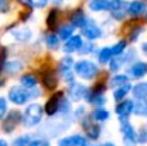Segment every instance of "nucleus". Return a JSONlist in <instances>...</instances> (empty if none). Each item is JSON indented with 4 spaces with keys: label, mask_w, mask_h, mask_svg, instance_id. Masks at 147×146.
Segmentation results:
<instances>
[{
    "label": "nucleus",
    "mask_w": 147,
    "mask_h": 146,
    "mask_svg": "<svg viewBox=\"0 0 147 146\" xmlns=\"http://www.w3.org/2000/svg\"><path fill=\"white\" fill-rule=\"evenodd\" d=\"M141 51H142V53L145 54V56H147V41L142 43V45H141Z\"/></svg>",
    "instance_id": "44"
},
{
    "label": "nucleus",
    "mask_w": 147,
    "mask_h": 146,
    "mask_svg": "<svg viewBox=\"0 0 147 146\" xmlns=\"http://www.w3.org/2000/svg\"><path fill=\"white\" fill-rule=\"evenodd\" d=\"M88 91H89V88L86 87V85L81 84V83H76L75 80H74L72 83L69 84L67 92H69L70 100L75 101V102H79V101H81V100H85L86 95H88Z\"/></svg>",
    "instance_id": "11"
},
{
    "label": "nucleus",
    "mask_w": 147,
    "mask_h": 146,
    "mask_svg": "<svg viewBox=\"0 0 147 146\" xmlns=\"http://www.w3.org/2000/svg\"><path fill=\"white\" fill-rule=\"evenodd\" d=\"M74 31H75V26L74 25H71V23H70V25H63L62 27H59L58 36L61 40L66 41L67 39H70L74 35Z\"/></svg>",
    "instance_id": "29"
},
{
    "label": "nucleus",
    "mask_w": 147,
    "mask_h": 146,
    "mask_svg": "<svg viewBox=\"0 0 147 146\" xmlns=\"http://www.w3.org/2000/svg\"><path fill=\"white\" fill-rule=\"evenodd\" d=\"M84 44V40L81 35H72L70 39H67L66 43L62 45V51L66 54H71L75 52H79Z\"/></svg>",
    "instance_id": "14"
},
{
    "label": "nucleus",
    "mask_w": 147,
    "mask_h": 146,
    "mask_svg": "<svg viewBox=\"0 0 147 146\" xmlns=\"http://www.w3.org/2000/svg\"><path fill=\"white\" fill-rule=\"evenodd\" d=\"M136 57H137V51H136L134 48H129L128 52H124V53L121 54V58H123V61H124V65L133 64Z\"/></svg>",
    "instance_id": "33"
},
{
    "label": "nucleus",
    "mask_w": 147,
    "mask_h": 146,
    "mask_svg": "<svg viewBox=\"0 0 147 146\" xmlns=\"http://www.w3.org/2000/svg\"><path fill=\"white\" fill-rule=\"evenodd\" d=\"M147 12V4L143 0H132L128 4V14L133 17H140L142 14H146Z\"/></svg>",
    "instance_id": "18"
},
{
    "label": "nucleus",
    "mask_w": 147,
    "mask_h": 146,
    "mask_svg": "<svg viewBox=\"0 0 147 146\" xmlns=\"http://www.w3.org/2000/svg\"><path fill=\"white\" fill-rule=\"evenodd\" d=\"M63 97H65L63 92H56L54 95H52L51 97L48 98L45 106H44V111L47 113V115L54 116L56 114H58L59 105H61V101Z\"/></svg>",
    "instance_id": "12"
},
{
    "label": "nucleus",
    "mask_w": 147,
    "mask_h": 146,
    "mask_svg": "<svg viewBox=\"0 0 147 146\" xmlns=\"http://www.w3.org/2000/svg\"><path fill=\"white\" fill-rule=\"evenodd\" d=\"M57 146H89V141L81 135H72L61 139Z\"/></svg>",
    "instance_id": "15"
},
{
    "label": "nucleus",
    "mask_w": 147,
    "mask_h": 146,
    "mask_svg": "<svg viewBox=\"0 0 147 146\" xmlns=\"http://www.w3.org/2000/svg\"><path fill=\"white\" fill-rule=\"evenodd\" d=\"M133 114L141 118H147V98L146 100H136Z\"/></svg>",
    "instance_id": "27"
},
{
    "label": "nucleus",
    "mask_w": 147,
    "mask_h": 146,
    "mask_svg": "<svg viewBox=\"0 0 147 146\" xmlns=\"http://www.w3.org/2000/svg\"><path fill=\"white\" fill-rule=\"evenodd\" d=\"M8 113V101L5 97H0V120L5 118Z\"/></svg>",
    "instance_id": "40"
},
{
    "label": "nucleus",
    "mask_w": 147,
    "mask_h": 146,
    "mask_svg": "<svg viewBox=\"0 0 147 146\" xmlns=\"http://www.w3.org/2000/svg\"><path fill=\"white\" fill-rule=\"evenodd\" d=\"M74 65H75V61L70 54L65 56L63 58L59 61V72H61V76L63 79V82L66 83H72L74 79H75V75H74L72 69H74Z\"/></svg>",
    "instance_id": "6"
},
{
    "label": "nucleus",
    "mask_w": 147,
    "mask_h": 146,
    "mask_svg": "<svg viewBox=\"0 0 147 146\" xmlns=\"http://www.w3.org/2000/svg\"><path fill=\"white\" fill-rule=\"evenodd\" d=\"M23 67H25L23 62L21 61V59L16 58V59H10V61H5L1 71H4L5 74L9 75V76H13V75L18 74L20 71H22Z\"/></svg>",
    "instance_id": "17"
},
{
    "label": "nucleus",
    "mask_w": 147,
    "mask_h": 146,
    "mask_svg": "<svg viewBox=\"0 0 147 146\" xmlns=\"http://www.w3.org/2000/svg\"><path fill=\"white\" fill-rule=\"evenodd\" d=\"M81 124H83V128H84V131H85V135H86V137H88V140L97 141V140L101 137V132H102L101 126L97 123H93L92 118L84 116L83 120H81Z\"/></svg>",
    "instance_id": "10"
},
{
    "label": "nucleus",
    "mask_w": 147,
    "mask_h": 146,
    "mask_svg": "<svg viewBox=\"0 0 147 146\" xmlns=\"http://www.w3.org/2000/svg\"><path fill=\"white\" fill-rule=\"evenodd\" d=\"M128 75L132 79H143L147 75V62L145 61H134L130 64L129 69H128Z\"/></svg>",
    "instance_id": "13"
},
{
    "label": "nucleus",
    "mask_w": 147,
    "mask_h": 146,
    "mask_svg": "<svg viewBox=\"0 0 147 146\" xmlns=\"http://www.w3.org/2000/svg\"><path fill=\"white\" fill-rule=\"evenodd\" d=\"M145 31H146V28L143 27V26H137V27H134L129 34V40L132 41V43H136Z\"/></svg>",
    "instance_id": "34"
},
{
    "label": "nucleus",
    "mask_w": 147,
    "mask_h": 146,
    "mask_svg": "<svg viewBox=\"0 0 147 146\" xmlns=\"http://www.w3.org/2000/svg\"><path fill=\"white\" fill-rule=\"evenodd\" d=\"M94 51H96V45H94V43H92L90 40L84 41L81 49L79 51V54H90V53H93Z\"/></svg>",
    "instance_id": "38"
},
{
    "label": "nucleus",
    "mask_w": 147,
    "mask_h": 146,
    "mask_svg": "<svg viewBox=\"0 0 147 146\" xmlns=\"http://www.w3.org/2000/svg\"><path fill=\"white\" fill-rule=\"evenodd\" d=\"M23 114L18 110H10L9 113H7L3 122V131L5 133H12L16 128L18 127V124L22 122Z\"/></svg>",
    "instance_id": "8"
},
{
    "label": "nucleus",
    "mask_w": 147,
    "mask_h": 146,
    "mask_svg": "<svg viewBox=\"0 0 147 146\" xmlns=\"http://www.w3.org/2000/svg\"><path fill=\"white\" fill-rule=\"evenodd\" d=\"M129 80H130V76L128 74H119V72H116V74L110 79L109 84L111 88H116V87H120V85L125 84V83H129Z\"/></svg>",
    "instance_id": "24"
},
{
    "label": "nucleus",
    "mask_w": 147,
    "mask_h": 146,
    "mask_svg": "<svg viewBox=\"0 0 147 146\" xmlns=\"http://www.w3.org/2000/svg\"><path fill=\"white\" fill-rule=\"evenodd\" d=\"M134 110V101L130 98H124V100L119 101L117 105L115 106V114L119 118V122L121 120H129L130 115L133 114Z\"/></svg>",
    "instance_id": "7"
},
{
    "label": "nucleus",
    "mask_w": 147,
    "mask_h": 146,
    "mask_svg": "<svg viewBox=\"0 0 147 146\" xmlns=\"http://www.w3.org/2000/svg\"><path fill=\"white\" fill-rule=\"evenodd\" d=\"M27 146H51V142L47 139H32Z\"/></svg>",
    "instance_id": "41"
},
{
    "label": "nucleus",
    "mask_w": 147,
    "mask_h": 146,
    "mask_svg": "<svg viewBox=\"0 0 147 146\" xmlns=\"http://www.w3.org/2000/svg\"><path fill=\"white\" fill-rule=\"evenodd\" d=\"M90 118L94 122H99V123H103V122L109 120L110 119V111L106 110L105 107H97L96 110L92 113Z\"/></svg>",
    "instance_id": "25"
},
{
    "label": "nucleus",
    "mask_w": 147,
    "mask_h": 146,
    "mask_svg": "<svg viewBox=\"0 0 147 146\" xmlns=\"http://www.w3.org/2000/svg\"><path fill=\"white\" fill-rule=\"evenodd\" d=\"M132 95L134 100H146L147 98V82H142V83H138V84L133 85Z\"/></svg>",
    "instance_id": "21"
},
{
    "label": "nucleus",
    "mask_w": 147,
    "mask_h": 146,
    "mask_svg": "<svg viewBox=\"0 0 147 146\" xmlns=\"http://www.w3.org/2000/svg\"><path fill=\"white\" fill-rule=\"evenodd\" d=\"M20 83L22 87L27 88V89L38 87V79H36V76L34 74H23L20 79Z\"/></svg>",
    "instance_id": "26"
},
{
    "label": "nucleus",
    "mask_w": 147,
    "mask_h": 146,
    "mask_svg": "<svg viewBox=\"0 0 147 146\" xmlns=\"http://www.w3.org/2000/svg\"><path fill=\"white\" fill-rule=\"evenodd\" d=\"M54 3H57V4H62V3H63V0H54Z\"/></svg>",
    "instance_id": "47"
},
{
    "label": "nucleus",
    "mask_w": 147,
    "mask_h": 146,
    "mask_svg": "<svg viewBox=\"0 0 147 146\" xmlns=\"http://www.w3.org/2000/svg\"><path fill=\"white\" fill-rule=\"evenodd\" d=\"M44 107L38 102H31L30 105L26 106L22 116V123L26 128H34L39 126L43 120L44 116Z\"/></svg>",
    "instance_id": "1"
},
{
    "label": "nucleus",
    "mask_w": 147,
    "mask_h": 146,
    "mask_svg": "<svg viewBox=\"0 0 147 146\" xmlns=\"http://www.w3.org/2000/svg\"><path fill=\"white\" fill-rule=\"evenodd\" d=\"M8 100L9 102H12L13 105L22 106L26 105L28 101H31L30 98V89L22 87L21 84H14L9 88L8 91Z\"/></svg>",
    "instance_id": "3"
},
{
    "label": "nucleus",
    "mask_w": 147,
    "mask_h": 146,
    "mask_svg": "<svg viewBox=\"0 0 147 146\" xmlns=\"http://www.w3.org/2000/svg\"><path fill=\"white\" fill-rule=\"evenodd\" d=\"M22 4L28 5V7H34V8H44L48 4L49 0H20Z\"/></svg>",
    "instance_id": "36"
},
{
    "label": "nucleus",
    "mask_w": 147,
    "mask_h": 146,
    "mask_svg": "<svg viewBox=\"0 0 147 146\" xmlns=\"http://www.w3.org/2000/svg\"><path fill=\"white\" fill-rule=\"evenodd\" d=\"M57 83H58V80H57V76L53 71H48L43 74V84L48 89H54L57 87Z\"/></svg>",
    "instance_id": "28"
},
{
    "label": "nucleus",
    "mask_w": 147,
    "mask_h": 146,
    "mask_svg": "<svg viewBox=\"0 0 147 146\" xmlns=\"http://www.w3.org/2000/svg\"><path fill=\"white\" fill-rule=\"evenodd\" d=\"M146 16H147V12H146Z\"/></svg>",
    "instance_id": "49"
},
{
    "label": "nucleus",
    "mask_w": 147,
    "mask_h": 146,
    "mask_svg": "<svg viewBox=\"0 0 147 146\" xmlns=\"http://www.w3.org/2000/svg\"><path fill=\"white\" fill-rule=\"evenodd\" d=\"M32 140V137L30 135H23V136H20L13 141L12 146H27L30 144V141Z\"/></svg>",
    "instance_id": "37"
},
{
    "label": "nucleus",
    "mask_w": 147,
    "mask_h": 146,
    "mask_svg": "<svg viewBox=\"0 0 147 146\" xmlns=\"http://www.w3.org/2000/svg\"><path fill=\"white\" fill-rule=\"evenodd\" d=\"M57 17H58V13H57L56 9L51 10V13L48 14V17H47V25H48V27H54L57 23Z\"/></svg>",
    "instance_id": "39"
},
{
    "label": "nucleus",
    "mask_w": 147,
    "mask_h": 146,
    "mask_svg": "<svg viewBox=\"0 0 147 146\" xmlns=\"http://www.w3.org/2000/svg\"><path fill=\"white\" fill-rule=\"evenodd\" d=\"M72 106H71V102H70L69 98L63 97L61 101V105H59V110H58V114H61V115H67V114L71 111Z\"/></svg>",
    "instance_id": "35"
},
{
    "label": "nucleus",
    "mask_w": 147,
    "mask_h": 146,
    "mask_svg": "<svg viewBox=\"0 0 147 146\" xmlns=\"http://www.w3.org/2000/svg\"><path fill=\"white\" fill-rule=\"evenodd\" d=\"M101 146H116L114 144V142H110V141H107V142H105L103 145H101Z\"/></svg>",
    "instance_id": "46"
},
{
    "label": "nucleus",
    "mask_w": 147,
    "mask_h": 146,
    "mask_svg": "<svg viewBox=\"0 0 147 146\" xmlns=\"http://www.w3.org/2000/svg\"><path fill=\"white\" fill-rule=\"evenodd\" d=\"M138 144H146L147 142V128H141L137 132Z\"/></svg>",
    "instance_id": "42"
},
{
    "label": "nucleus",
    "mask_w": 147,
    "mask_h": 146,
    "mask_svg": "<svg viewBox=\"0 0 147 146\" xmlns=\"http://www.w3.org/2000/svg\"><path fill=\"white\" fill-rule=\"evenodd\" d=\"M110 7V0H90L88 4V8L92 12H105V10H109Z\"/></svg>",
    "instance_id": "22"
},
{
    "label": "nucleus",
    "mask_w": 147,
    "mask_h": 146,
    "mask_svg": "<svg viewBox=\"0 0 147 146\" xmlns=\"http://www.w3.org/2000/svg\"><path fill=\"white\" fill-rule=\"evenodd\" d=\"M112 57L114 56L111 52V47H103L97 53V59H98V64L101 65H107L112 59Z\"/></svg>",
    "instance_id": "23"
},
{
    "label": "nucleus",
    "mask_w": 147,
    "mask_h": 146,
    "mask_svg": "<svg viewBox=\"0 0 147 146\" xmlns=\"http://www.w3.org/2000/svg\"><path fill=\"white\" fill-rule=\"evenodd\" d=\"M93 146H99V145H93Z\"/></svg>",
    "instance_id": "48"
},
{
    "label": "nucleus",
    "mask_w": 147,
    "mask_h": 146,
    "mask_svg": "<svg viewBox=\"0 0 147 146\" xmlns=\"http://www.w3.org/2000/svg\"><path fill=\"white\" fill-rule=\"evenodd\" d=\"M74 71L79 78L84 80H93L94 78L98 75L99 69L98 65L96 62L90 61V59H80V61L75 62L74 65Z\"/></svg>",
    "instance_id": "2"
},
{
    "label": "nucleus",
    "mask_w": 147,
    "mask_h": 146,
    "mask_svg": "<svg viewBox=\"0 0 147 146\" xmlns=\"http://www.w3.org/2000/svg\"><path fill=\"white\" fill-rule=\"evenodd\" d=\"M120 132L123 135V144L124 146H137V131L132 126L129 120H121L120 122Z\"/></svg>",
    "instance_id": "4"
},
{
    "label": "nucleus",
    "mask_w": 147,
    "mask_h": 146,
    "mask_svg": "<svg viewBox=\"0 0 147 146\" xmlns=\"http://www.w3.org/2000/svg\"><path fill=\"white\" fill-rule=\"evenodd\" d=\"M81 35H83L84 38H86L88 40L93 41V40H97V39L102 38L103 31H102V28L96 23V21L89 18L88 22L81 27Z\"/></svg>",
    "instance_id": "9"
},
{
    "label": "nucleus",
    "mask_w": 147,
    "mask_h": 146,
    "mask_svg": "<svg viewBox=\"0 0 147 146\" xmlns=\"http://www.w3.org/2000/svg\"><path fill=\"white\" fill-rule=\"evenodd\" d=\"M45 43H47V47H48L51 51H56V49H58L59 45H61V39H59V36L56 35V34H48L45 38Z\"/></svg>",
    "instance_id": "30"
},
{
    "label": "nucleus",
    "mask_w": 147,
    "mask_h": 146,
    "mask_svg": "<svg viewBox=\"0 0 147 146\" xmlns=\"http://www.w3.org/2000/svg\"><path fill=\"white\" fill-rule=\"evenodd\" d=\"M132 88H133V85L130 84V82L129 83H125V84L120 85V87L114 88V93H112L114 100L117 101V102H119V101H121V100H124V98L127 97L130 92H132Z\"/></svg>",
    "instance_id": "19"
},
{
    "label": "nucleus",
    "mask_w": 147,
    "mask_h": 146,
    "mask_svg": "<svg viewBox=\"0 0 147 146\" xmlns=\"http://www.w3.org/2000/svg\"><path fill=\"white\" fill-rule=\"evenodd\" d=\"M10 35L18 43H27L32 38V30L28 27H17L10 30Z\"/></svg>",
    "instance_id": "16"
},
{
    "label": "nucleus",
    "mask_w": 147,
    "mask_h": 146,
    "mask_svg": "<svg viewBox=\"0 0 147 146\" xmlns=\"http://www.w3.org/2000/svg\"><path fill=\"white\" fill-rule=\"evenodd\" d=\"M124 66V61H123L121 56L119 57H112V59L109 62V67H110V71L112 72H119L120 69Z\"/></svg>",
    "instance_id": "32"
},
{
    "label": "nucleus",
    "mask_w": 147,
    "mask_h": 146,
    "mask_svg": "<svg viewBox=\"0 0 147 146\" xmlns=\"http://www.w3.org/2000/svg\"><path fill=\"white\" fill-rule=\"evenodd\" d=\"M74 115H75L76 119H83L84 116H86L85 115V107H84V106H79L78 110L75 111V114H74Z\"/></svg>",
    "instance_id": "43"
},
{
    "label": "nucleus",
    "mask_w": 147,
    "mask_h": 146,
    "mask_svg": "<svg viewBox=\"0 0 147 146\" xmlns=\"http://www.w3.org/2000/svg\"><path fill=\"white\" fill-rule=\"evenodd\" d=\"M89 18L85 16V13L83 12L81 9H78L75 12H72L71 17H70V21H71V25H74L75 27L81 28L86 22H88Z\"/></svg>",
    "instance_id": "20"
},
{
    "label": "nucleus",
    "mask_w": 147,
    "mask_h": 146,
    "mask_svg": "<svg viewBox=\"0 0 147 146\" xmlns=\"http://www.w3.org/2000/svg\"><path fill=\"white\" fill-rule=\"evenodd\" d=\"M127 47H128L127 40H119L117 43H115L114 45L111 47L112 56H114V57H119V56H121V54L125 52Z\"/></svg>",
    "instance_id": "31"
},
{
    "label": "nucleus",
    "mask_w": 147,
    "mask_h": 146,
    "mask_svg": "<svg viewBox=\"0 0 147 146\" xmlns=\"http://www.w3.org/2000/svg\"><path fill=\"white\" fill-rule=\"evenodd\" d=\"M128 4L127 0H110L109 12L115 21H123L128 14Z\"/></svg>",
    "instance_id": "5"
},
{
    "label": "nucleus",
    "mask_w": 147,
    "mask_h": 146,
    "mask_svg": "<svg viewBox=\"0 0 147 146\" xmlns=\"http://www.w3.org/2000/svg\"><path fill=\"white\" fill-rule=\"evenodd\" d=\"M0 146H9V145H8V142L4 139H0Z\"/></svg>",
    "instance_id": "45"
}]
</instances>
